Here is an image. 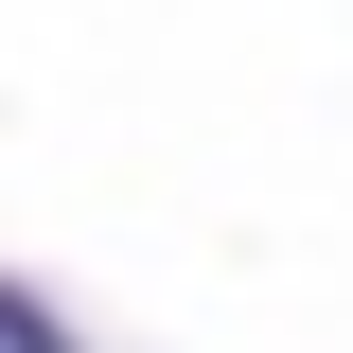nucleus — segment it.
<instances>
[{
  "label": "nucleus",
  "mask_w": 353,
  "mask_h": 353,
  "mask_svg": "<svg viewBox=\"0 0 353 353\" xmlns=\"http://www.w3.org/2000/svg\"><path fill=\"white\" fill-rule=\"evenodd\" d=\"M18 353H71V336H53V301H18Z\"/></svg>",
  "instance_id": "nucleus-1"
}]
</instances>
